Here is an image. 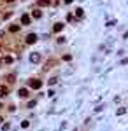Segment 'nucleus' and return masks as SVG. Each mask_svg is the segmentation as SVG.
Returning a JSON list of instances; mask_svg holds the SVG:
<instances>
[{
    "instance_id": "f257e3e1",
    "label": "nucleus",
    "mask_w": 128,
    "mask_h": 131,
    "mask_svg": "<svg viewBox=\"0 0 128 131\" xmlns=\"http://www.w3.org/2000/svg\"><path fill=\"white\" fill-rule=\"evenodd\" d=\"M41 86H42V82H41V80H37V79H33L32 82H30V87H32V89H39Z\"/></svg>"
},
{
    "instance_id": "f03ea898",
    "label": "nucleus",
    "mask_w": 128,
    "mask_h": 131,
    "mask_svg": "<svg viewBox=\"0 0 128 131\" xmlns=\"http://www.w3.org/2000/svg\"><path fill=\"white\" fill-rule=\"evenodd\" d=\"M21 23H23V25H30V16L28 14H23V16H21Z\"/></svg>"
},
{
    "instance_id": "7ed1b4c3",
    "label": "nucleus",
    "mask_w": 128,
    "mask_h": 131,
    "mask_svg": "<svg viewBox=\"0 0 128 131\" xmlns=\"http://www.w3.org/2000/svg\"><path fill=\"white\" fill-rule=\"evenodd\" d=\"M30 60H32L33 63H37L39 60H41V54H39V52H33V54H32V56H30Z\"/></svg>"
},
{
    "instance_id": "20e7f679",
    "label": "nucleus",
    "mask_w": 128,
    "mask_h": 131,
    "mask_svg": "<svg viewBox=\"0 0 128 131\" xmlns=\"http://www.w3.org/2000/svg\"><path fill=\"white\" fill-rule=\"evenodd\" d=\"M19 96H21V98H26V96H28V89H26V87H21V89H19Z\"/></svg>"
},
{
    "instance_id": "39448f33",
    "label": "nucleus",
    "mask_w": 128,
    "mask_h": 131,
    "mask_svg": "<svg viewBox=\"0 0 128 131\" xmlns=\"http://www.w3.org/2000/svg\"><path fill=\"white\" fill-rule=\"evenodd\" d=\"M0 93H2V96H7L9 87H7V86H0Z\"/></svg>"
},
{
    "instance_id": "423d86ee",
    "label": "nucleus",
    "mask_w": 128,
    "mask_h": 131,
    "mask_svg": "<svg viewBox=\"0 0 128 131\" xmlns=\"http://www.w3.org/2000/svg\"><path fill=\"white\" fill-rule=\"evenodd\" d=\"M35 40H37V37H35L33 33H32V35H28V37H26V42H28V44H33Z\"/></svg>"
},
{
    "instance_id": "0eeeda50",
    "label": "nucleus",
    "mask_w": 128,
    "mask_h": 131,
    "mask_svg": "<svg viewBox=\"0 0 128 131\" xmlns=\"http://www.w3.org/2000/svg\"><path fill=\"white\" fill-rule=\"evenodd\" d=\"M61 28H63V25H61V23H58V25H55V31H60Z\"/></svg>"
},
{
    "instance_id": "6e6552de",
    "label": "nucleus",
    "mask_w": 128,
    "mask_h": 131,
    "mask_svg": "<svg viewBox=\"0 0 128 131\" xmlns=\"http://www.w3.org/2000/svg\"><path fill=\"white\" fill-rule=\"evenodd\" d=\"M9 30H11V31H18V30H19V26H16V25H12V26H11V28H9Z\"/></svg>"
},
{
    "instance_id": "1a4fd4ad",
    "label": "nucleus",
    "mask_w": 128,
    "mask_h": 131,
    "mask_svg": "<svg viewBox=\"0 0 128 131\" xmlns=\"http://www.w3.org/2000/svg\"><path fill=\"white\" fill-rule=\"evenodd\" d=\"M39 4H41V5H47V4H49V0H39Z\"/></svg>"
},
{
    "instance_id": "9d476101",
    "label": "nucleus",
    "mask_w": 128,
    "mask_h": 131,
    "mask_svg": "<svg viewBox=\"0 0 128 131\" xmlns=\"http://www.w3.org/2000/svg\"><path fill=\"white\" fill-rule=\"evenodd\" d=\"M33 17H41V11H35L33 12Z\"/></svg>"
},
{
    "instance_id": "9b49d317",
    "label": "nucleus",
    "mask_w": 128,
    "mask_h": 131,
    "mask_svg": "<svg viewBox=\"0 0 128 131\" xmlns=\"http://www.w3.org/2000/svg\"><path fill=\"white\" fill-rule=\"evenodd\" d=\"M0 122H2V117H0Z\"/></svg>"
},
{
    "instance_id": "f8f14e48",
    "label": "nucleus",
    "mask_w": 128,
    "mask_h": 131,
    "mask_svg": "<svg viewBox=\"0 0 128 131\" xmlns=\"http://www.w3.org/2000/svg\"><path fill=\"white\" fill-rule=\"evenodd\" d=\"M0 108H2V103H0Z\"/></svg>"
},
{
    "instance_id": "ddd939ff",
    "label": "nucleus",
    "mask_w": 128,
    "mask_h": 131,
    "mask_svg": "<svg viewBox=\"0 0 128 131\" xmlns=\"http://www.w3.org/2000/svg\"><path fill=\"white\" fill-rule=\"evenodd\" d=\"M7 2H12V0H7Z\"/></svg>"
}]
</instances>
